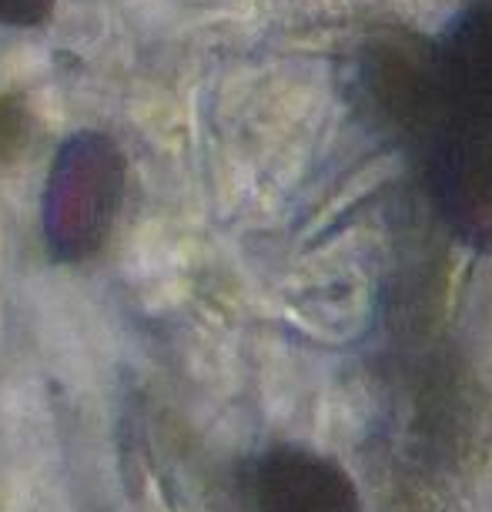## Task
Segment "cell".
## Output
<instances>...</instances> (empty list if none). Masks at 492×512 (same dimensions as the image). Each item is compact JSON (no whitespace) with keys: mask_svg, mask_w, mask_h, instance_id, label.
<instances>
[{"mask_svg":"<svg viewBox=\"0 0 492 512\" xmlns=\"http://www.w3.org/2000/svg\"><path fill=\"white\" fill-rule=\"evenodd\" d=\"M128 188V161L101 131L71 134L44 185V238L54 258L84 262L108 241Z\"/></svg>","mask_w":492,"mask_h":512,"instance_id":"obj_1","label":"cell"},{"mask_svg":"<svg viewBox=\"0 0 492 512\" xmlns=\"http://www.w3.org/2000/svg\"><path fill=\"white\" fill-rule=\"evenodd\" d=\"M409 141L422 154L432 201L452 235L492 251V131L442 111Z\"/></svg>","mask_w":492,"mask_h":512,"instance_id":"obj_2","label":"cell"},{"mask_svg":"<svg viewBox=\"0 0 492 512\" xmlns=\"http://www.w3.org/2000/svg\"><path fill=\"white\" fill-rule=\"evenodd\" d=\"M241 489L255 512H362L349 472L298 446L258 452L245 466Z\"/></svg>","mask_w":492,"mask_h":512,"instance_id":"obj_3","label":"cell"},{"mask_svg":"<svg viewBox=\"0 0 492 512\" xmlns=\"http://www.w3.org/2000/svg\"><path fill=\"white\" fill-rule=\"evenodd\" d=\"M432 54L449 108L462 121L492 131V4L462 14Z\"/></svg>","mask_w":492,"mask_h":512,"instance_id":"obj_4","label":"cell"},{"mask_svg":"<svg viewBox=\"0 0 492 512\" xmlns=\"http://www.w3.org/2000/svg\"><path fill=\"white\" fill-rule=\"evenodd\" d=\"M31 131L34 121L27 104L14 94H0V168L21 158L27 141H31Z\"/></svg>","mask_w":492,"mask_h":512,"instance_id":"obj_5","label":"cell"},{"mask_svg":"<svg viewBox=\"0 0 492 512\" xmlns=\"http://www.w3.org/2000/svg\"><path fill=\"white\" fill-rule=\"evenodd\" d=\"M57 0H0V24L4 27H41L51 21Z\"/></svg>","mask_w":492,"mask_h":512,"instance_id":"obj_6","label":"cell"}]
</instances>
